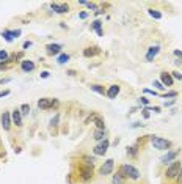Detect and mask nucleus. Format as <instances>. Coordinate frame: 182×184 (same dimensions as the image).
<instances>
[{"label": "nucleus", "instance_id": "nucleus-2", "mask_svg": "<svg viewBox=\"0 0 182 184\" xmlns=\"http://www.w3.org/2000/svg\"><path fill=\"white\" fill-rule=\"evenodd\" d=\"M151 142H152V146L155 150H168L171 146V142L170 140L162 139V137H157V135H152L151 137Z\"/></svg>", "mask_w": 182, "mask_h": 184}, {"label": "nucleus", "instance_id": "nucleus-13", "mask_svg": "<svg viewBox=\"0 0 182 184\" xmlns=\"http://www.w3.org/2000/svg\"><path fill=\"white\" fill-rule=\"evenodd\" d=\"M47 54L49 55H57V54H60L61 52V44H47Z\"/></svg>", "mask_w": 182, "mask_h": 184}, {"label": "nucleus", "instance_id": "nucleus-44", "mask_svg": "<svg viewBox=\"0 0 182 184\" xmlns=\"http://www.w3.org/2000/svg\"><path fill=\"white\" fill-rule=\"evenodd\" d=\"M173 104H174V99H173V101H168V102H165V105H166V107H170V105H173Z\"/></svg>", "mask_w": 182, "mask_h": 184}, {"label": "nucleus", "instance_id": "nucleus-42", "mask_svg": "<svg viewBox=\"0 0 182 184\" xmlns=\"http://www.w3.org/2000/svg\"><path fill=\"white\" fill-rule=\"evenodd\" d=\"M87 7H88L90 10H96V5H94V3H88V2H87Z\"/></svg>", "mask_w": 182, "mask_h": 184}, {"label": "nucleus", "instance_id": "nucleus-34", "mask_svg": "<svg viewBox=\"0 0 182 184\" xmlns=\"http://www.w3.org/2000/svg\"><path fill=\"white\" fill-rule=\"evenodd\" d=\"M8 95H10V90H3V91H0V98L8 96Z\"/></svg>", "mask_w": 182, "mask_h": 184}, {"label": "nucleus", "instance_id": "nucleus-4", "mask_svg": "<svg viewBox=\"0 0 182 184\" xmlns=\"http://www.w3.org/2000/svg\"><path fill=\"white\" fill-rule=\"evenodd\" d=\"M113 167H115L113 159H107L105 162L102 164V167L99 168V173H100L102 176H107V175H110V173L113 172Z\"/></svg>", "mask_w": 182, "mask_h": 184}, {"label": "nucleus", "instance_id": "nucleus-21", "mask_svg": "<svg viewBox=\"0 0 182 184\" xmlns=\"http://www.w3.org/2000/svg\"><path fill=\"white\" fill-rule=\"evenodd\" d=\"M113 184H126V181H124V176L121 175V173H116V175H113Z\"/></svg>", "mask_w": 182, "mask_h": 184}, {"label": "nucleus", "instance_id": "nucleus-14", "mask_svg": "<svg viewBox=\"0 0 182 184\" xmlns=\"http://www.w3.org/2000/svg\"><path fill=\"white\" fill-rule=\"evenodd\" d=\"M50 8L54 10L57 14H63V13H68V10H69V7L66 5V3H61V5H58V3H52L50 5Z\"/></svg>", "mask_w": 182, "mask_h": 184}, {"label": "nucleus", "instance_id": "nucleus-35", "mask_svg": "<svg viewBox=\"0 0 182 184\" xmlns=\"http://www.w3.org/2000/svg\"><path fill=\"white\" fill-rule=\"evenodd\" d=\"M140 102H141V104H144V105H148V104H149V99L143 96V98H140Z\"/></svg>", "mask_w": 182, "mask_h": 184}, {"label": "nucleus", "instance_id": "nucleus-23", "mask_svg": "<svg viewBox=\"0 0 182 184\" xmlns=\"http://www.w3.org/2000/svg\"><path fill=\"white\" fill-rule=\"evenodd\" d=\"M94 124H96V128H97L99 131L105 129V123H104V120H100V118H96V120H94Z\"/></svg>", "mask_w": 182, "mask_h": 184}, {"label": "nucleus", "instance_id": "nucleus-22", "mask_svg": "<svg viewBox=\"0 0 182 184\" xmlns=\"http://www.w3.org/2000/svg\"><path fill=\"white\" fill-rule=\"evenodd\" d=\"M94 139L96 140H99V142H102V140H105V132L104 131H94Z\"/></svg>", "mask_w": 182, "mask_h": 184}, {"label": "nucleus", "instance_id": "nucleus-3", "mask_svg": "<svg viewBox=\"0 0 182 184\" xmlns=\"http://www.w3.org/2000/svg\"><path fill=\"white\" fill-rule=\"evenodd\" d=\"M180 162L179 160H173V162L170 164V167L166 168V178L168 179H173V178H177V175H179V172H180Z\"/></svg>", "mask_w": 182, "mask_h": 184}, {"label": "nucleus", "instance_id": "nucleus-16", "mask_svg": "<svg viewBox=\"0 0 182 184\" xmlns=\"http://www.w3.org/2000/svg\"><path fill=\"white\" fill-rule=\"evenodd\" d=\"M160 80H162V83H163V85H166V87H171V85H173V82H174L173 76H171V74H168V73H162V74H160Z\"/></svg>", "mask_w": 182, "mask_h": 184}, {"label": "nucleus", "instance_id": "nucleus-27", "mask_svg": "<svg viewBox=\"0 0 182 184\" xmlns=\"http://www.w3.org/2000/svg\"><path fill=\"white\" fill-rule=\"evenodd\" d=\"M68 60H69V55H68V54H61V55H60V57L57 58V61H58L60 65H63V63H66Z\"/></svg>", "mask_w": 182, "mask_h": 184}, {"label": "nucleus", "instance_id": "nucleus-9", "mask_svg": "<svg viewBox=\"0 0 182 184\" xmlns=\"http://www.w3.org/2000/svg\"><path fill=\"white\" fill-rule=\"evenodd\" d=\"M19 35H20V30H3V32H2V36H3L8 43L14 41Z\"/></svg>", "mask_w": 182, "mask_h": 184}, {"label": "nucleus", "instance_id": "nucleus-45", "mask_svg": "<svg viewBox=\"0 0 182 184\" xmlns=\"http://www.w3.org/2000/svg\"><path fill=\"white\" fill-rule=\"evenodd\" d=\"M68 74H69V76H75V71H72V70H71V71H68Z\"/></svg>", "mask_w": 182, "mask_h": 184}, {"label": "nucleus", "instance_id": "nucleus-28", "mask_svg": "<svg viewBox=\"0 0 182 184\" xmlns=\"http://www.w3.org/2000/svg\"><path fill=\"white\" fill-rule=\"evenodd\" d=\"M85 162H87V165H90V167H93L94 165V162H96V159L94 157H90V156H85Z\"/></svg>", "mask_w": 182, "mask_h": 184}, {"label": "nucleus", "instance_id": "nucleus-30", "mask_svg": "<svg viewBox=\"0 0 182 184\" xmlns=\"http://www.w3.org/2000/svg\"><path fill=\"white\" fill-rule=\"evenodd\" d=\"M176 96H177V91H168V93L163 95L165 99H166V98H176Z\"/></svg>", "mask_w": 182, "mask_h": 184}, {"label": "nucleus", "instance_id": "nucleus-43", "mask_svg": "<svg viewBox=\"0 0 182 184\" xmlns=\"http://www.w3.org/2000/svg\"><path fill=\"white\" fill-rule=\"evenodd\" d=\"M174 55L179 57V58H182V52H180V51H174Z\"/></svg>", "mask_w": 182, "mask_h": 184}, {"label": "nucleus", "instance_id": "nucleus-40", "mask_svg": "<svg viewBox=\"0 0 182 184\" xmlns=\"http://www.w3.org/2000/svg\"><path fill=\"white\" fill-rule=\"evenodd\" d=\"M177 182L182 184V167H180V172H179V175H177Z\"/></svg>", "mask_w": 182, "mask_h": 184}, {"label": "nucleus", "instance_id": "nucleus-7", "mask_svg": "<svg viewBox=\"0 0 182 184\" xmlns=\"http://www.w3.org/2000/svg\"><path fill=\"white\" fill-rule=\"evenodd\" d=\"M11 121H13V120H11V113H10V112H3L2 117H0V123H2V126H3L5 131H10Z\"/></svg>", "mask_w": 182, "mask_h": 184}, {"label": "nucleus", "instance_id": "nucleus-26", "mask_svg": "<svg viewBox=\"0 0 182 184\" xmlns=\"http://www.w3.org/2000/svg\"><path fill=\"white\" fill-rule=\"evenodd\" d=\"M19 110H20L22 115H29V112H30V105H29V104H22Z\"/></svg>", "mask_w": 182, "mask_h": 184}, {"label": "nucleus", "instance_id": "nucleus-18", "mask_svg": "<svg viewBox=\"0 0 182 184\" xmlns=\"http://www.w3.org/2000/svg\"><path fill=\"white\" fill-rule=\"evenodd\" d=\"M99 52H100L99 47H87V49L83 51V55H85V57H94V55H97Z\"/></svg>", "mask_w": 182, "mask_h": 184}, {"label": "nucleus", "instance_id": "nucleus-5", "mask_svg": "<svg viewBox=\"0 0 182 184\" xmlns=\"http://www.w3.org/2000/svg\"><path fill=\"white\" fill-rule=\"evenodd\" d=\"M109 145H110V142H109L107 139H105V140H102L97 146H94V150H93L94 154H96V156H104V154L107 153V150H109Z\"/></svg>", "mask_w": 182, "mask_h": 184}, {"label": "nucleus", "instance_id": "nucleus-41", "mask_svg": "<svg viewBox=\"0 0 182 184\" xmlns=\"http://www.w3.org/2000/svg\"><path fill=\"white\" fill-rule=\"evenodd\" d=\"M10 80H11L10 77H5V79H0V83H8Z\"/></svg>", "mask_w": 182, "mask_h": 184}, {"label": "nucleus", "instance_id": "nucleus-39", "mask_svg": "<svg viewBox=\"0 0 182 184\" xmlns=\"http://www.w3.org/2000/svg\"><path fill=\"white\" fill-rule=\"evenodd\" d=\"M49 76H50V73H49V71H42V73H41V77H42V79H47Z\"/></svg>", "mask_w": 182, "mask_h": 184}, {"label": "nucleus", "instance_id": "nucleus-12", "mask_svg": "<svg viewBox=\"0 0 182 184\" xmlns=\"http://www.w3.org/2000/svg\"><path fill=\"white\" fill-rule=\"evenodd\" d=\"M80 173H82V179H83V181H90V179L93 178V167L85 165V167L80 168Z\"/></svg>", "mask_w": 182, "mask_h": 184}, {"label": "nucleus", "instance_id": "nucleus-15", "mask_svg": "<svg viewBox=\"0 0 182 184\" xmlns=\"http://www.w3.org/2000/svg\"><path fill=\"white\" fill-rule=\"evenodd\" d=\"M118 93H119V85H110L105 95H107L110 99H115V98L118 96Z\"/></svg>", "mask_w": 182, "mask_h": 184}, {"label": "nucleus", "instance_id": "nucleus-33", "mask_svg": "<svg viewBox=\"0 0 182 184\" xmlns=\"http://www.w3.org/2000/svg\"><path fill=\"white\" fill-rule=\"evenodd\" d=\"M154 87H157L159 90H163V88H165V87L162 85V82H159V80H154Z\"/></svg>", "mask_w": 182, "mask_h": 184}, {"label": "nucleus", "instance_id": "nucleus-6", "mask_svg": "<svg viewBox=\"0 0 182 184\" xmlns=\"http://www.w3.org/2000/svg\"><path fill=\"white\" fill-rule=\"evenodd\" d=\"M180 150H174V151H166V154H163L160 157V162L162 164H171L173 160H176V156L179 154Z\"/></svg>", "mask_w": 182, "mask_h": 184}, {"label": "nucleus", "instance_id": "nucleus-10", "mask_svg": "<svg viewBox=\"0 0 182 184\" xmlns=\"http://www.w3.org/2000/svg\"><path fill=\"white\" fill-rule=\"evenodd\" d=\"M20 70L24 73H32L35 70V61H32V60H22L20 61Z\"/></svg>", "mask_w": 182, "mask_h": 184}, {"label": "nucleus", "instance_id": "nucleus-25", "mask_svg": "<svg viewBox=\"0 0 182 184\" xmlns=\"http://www.w3.org/2000/svg\"><path fill=\"white\" fill-rule=\"evenodd\" d=\"M149 16L151 17H154V19H162V13H159L157 10H149Z\"/></svg>", "mask_w": 182, "mask_h": 184}, {"label": "nucleus", "instance_id": "nucleus-38", "mask_svg": "<svg viewBox=\"0 0 182 184\" xmlns=\"http://www.w3.org/2000/svg\"><path fill=\"white\" fill-rule=\"evenodd\" d=\"M79 17H80V19H87V17H88V13H87V11H82V13L79 14Z\"/></svg>", "mask_w": 182, "mask_h": 184}, {"label": "nucleus", "instance_id": "nucleus-31", "mask_svg": "<svg viewBox=\"0 0 182 184\" xmlns=\"http://www.w3.org/2000/svg\"><path fill=\"white\" fill-rule=\"evenodd\" d=\"M58 120H60V115H55V118L50 120V124H52V126H57V124H58Z\"/></svg>", "mask_w": 182, "mask_h": 184}, {"label": "nucleus", "instance_id": "nucleus-32", "mask_svg": "<svg viewBox=\"0 0 182 184\" xmlns=\"http://www.w3.org/2000/svg\"><path fill=\"white\" fill-rule=\"evenodd\" d=\"M171 76H173V79H179V80H182V74H180L179 71H174V73H171Z\"/></svg>", "mask_w": 182, "mask_h": 184}, {"label": "nucleus", "instance_id": "nucleus-1", "mask_svg": "<svg viewBox=\"0 0 182 184\" xmlns=\"http://www.w3.org/2000/svg\"><path fill=\"white\" fill-rule=\"evenodd\" d=\"M119 173L124 176V178H131V179H140V172L134 167V165H129V164H124L121 165L119 168Z\"/></svg>", "mask_w": 182, "mask_h": 184}, {"label": "nucleus", "instance_id": "nucleus-17", "mask_svg": "<svg viewBox=\"0 0 182 184\" xmlns=\"http://www.w3.org/2000/svg\"><path fill=\"white\" fill-rule=\"evenodd\" d=\"M38 107H39V109H50V107H52V99H49V98L39 99V101H38Z\"/></svg>", "mask_w": 182, "mask_h": 184}, {"label": "nucleus", "instance_id": "nucleus-19", "mask_svg": "<svg viewBox=\"0 0 182 184\" xmlns=\"http://www.w3.org/2000/svg\"><path fill=\"white\" fill-rule=\"evenodd\" d=\"M91 91H96V93H99V95H105L107 93V90L104 88L102 85H97V83H94V85H91Z\"/></svg>", "mask_w": 182, "mask_h": 184}, {"label": "nucleus", "instance_id": "nucleus-8", "mask_svg": "<svg viewBox=\"0 0 182 184\" xmlns=\"http://www.w3.org/2000/svg\"><path fill=\"white\" fill-rule=\"evenodd\" d=\"M159 52H160V46H159V44L151 46V47L148 49V52H146V60H148V61H152Z\"/></svg>", "mask_w": 182, "mask_h": 184}, {"label": "nucleus", "instance_id": "nucleus-20", "mask_svg": "<svg viewBox=\"0 0 182 184\" xmlns=\"http://www.w3.org/2000/svg\"><path fill=\"white\" fill-rule=\"evenodd\" d=\"M91 29H93V30H96L99 36H102V35H104V33H102V22H100V20H94V22H93V25H91Z\"/></svg>", "mask_w": 182, "mask_h": 184}, {"label": "nucleus", "instance_id": "nucleus-36", "mask_svg": "<svg viewBox=\"0 0 182 184\" xmlns=\"http://www.w3.org/2000/svg\"><path fill=\"white\" fill-rule=\"evenodd\" d=\"M143 91H144V93H148V95H154V96H155V95H157V93H155V91H154V90H148V88H144Z\"/></svg>", "mask_w": 182, "mask_h": 184}, {"label": "nucleus", "instance_id": "nucleus-11", "mask_svg": "<svg viewBox=\"0 0 182 184\" xmlns=\"http://www.w3.org/2000/svg\"><path fill=\"white\" fill-rule=\"evenodd\" d=\"M11 120H13V123H14L17 128L22 126V113H20L19 109H14V110L11 112Z\"/></svg>", "mask_w": 182, "mask_h": 184}, {"label": "nucleus", "instance_id": "nucleus-29", "mask_svg": "<svg viewBox=\"0 0 182 184\" xmlns=\"http://www.w3.org/2000/svg\"><path fill=\"white\" fill-rule=\"evenodd\" d=\"M0 61H8V54H7V51H0Z\"/></svg>", "mask_w": 182, "mask_h": 184}, {"label": "nucleus", "instance_id": "nucleus-37", "mask_svg": "<svg viewBox=\"0 0 182 184\" xmlns=\"http://www.w3.org/2000/svg\"><path fill=\"white\" fill-rule=\"evenodd\" d=\"M30 46H32V41H25V43H24V46H22V47H24V49H29V47H30Z\"/></svg>", "mask_w": 182, "mask_h": 184}, {"label": "nucleus", "instance_id": "nucleus-24", "mask_svg": "<svg viewBox=\"0 0 182 184\" xmlns=\"http://www.w3.org/2000/svg\"><path fill=\"white\" fill-rule=\"evenodd\" d=\"M138 151H137V146H129L127 148V156H131V157H137Z\"/></svg>", "mask_w": 182, "mask_h": 184}]
</instances>
